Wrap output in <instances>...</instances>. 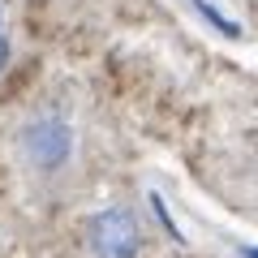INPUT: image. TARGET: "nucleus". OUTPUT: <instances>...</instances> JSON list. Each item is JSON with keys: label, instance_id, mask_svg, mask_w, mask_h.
<instances>
[{"label": "nucleus", "instance_id": "nucleus-1", "mask_svg": "<svg viewBox=\"0 0 258 258\" xmlns=\"http://www.w3.org/2000/svg\"><path fill=\"white\" fill-rule=\"evenodd\" d=\"M22 155L39 168V172H56L74 155V129L60 112H35L22 125Z\"/></svg>", "mask_w": 258, "mask_h": 258}, {"label": "nucleus", "instance_id": "nucleus-2", "mask_svg": "<svg viewBox=\"0 0 258 258\" xmlns=\"http://www.w3.org/2000/svg\"><path fill=\"white\" fill-rule=\"evenodd\" d=\"M86 241H91L95 258H138L142 228H138V220H134L129 207H108V211H99L91 220Z\"/></svg>", "mask_w": 258, "mask_h": 258}, {"label": "nucleus", "instance_id": "nucleus-3", "mask_svg": "<svg viewBox=\"0 0 258 258\" xmlns=\"http://www.w3.org/2000/svg\"><path fill=\"white\" fill-rule=\"evenodd\" d=\"M194 5V13L207 22V26L215 30V35H224V39H241V22L237 18H228V13L220 9V0H189Z\"/></svg>", "mask_w": 258, "mask_h": 258}, {"label": "nucleus", "instance_id": "nucleus-4", "mask_svg": "<svg viewBox=\"0 0 258 258\" xmlns=\"http://www.w3.org/2000/svg\"><path fill=\"white\" fill-rule=\"evenodd\" d=\"M147 203H151V211H155V220H159V224H164V228H168V237H172V241H185V237H181V228H176V224H172V215H168L164 198H159V194H147Z\"/></svg>", "mask_w": 258, "mask_h": 258}, {"label": "nucleus", "instance_id": "nucleus-5", "mask_svg": "<svg viewBox=\"0 0 258 258\" xmlns=\"http://www.w3.org/2000/svg\"><path fill=\"white\" fill-rule=\"evenodd\" d=\"M9 64V39H5V30H0V69Z\"/></svg>", "mask_w": 258, "mask_h": 258}, {"label": "nucleus", "instance_id": "nucleus-6", "mask_svg": "<svg viewBox=\"0 0 258 258\" xmlns=\"http://www.w3.org/2000/svg\"><path fill=\"white\" fill-rule=\"evenodd\" d=\"M245 258H258V245H245Z\"/></svg>", "mask_w": 258, "mask_h": 258}]
</instances>
